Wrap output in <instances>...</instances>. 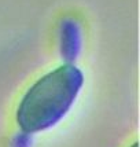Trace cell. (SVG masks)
<instances>
[{
    "label": "cell",
    "mask_w": 140,
    "mask_h": 147,
    "mask_svg": "<svg viewBox=\"0 0 140 147\" xmlns=\"http://www.w3.org/2000/svg\"><path fill=\"white\" fill-rule=\"evenodd\" d=\"M83 83L81 70L70 63L43 76L19 102L17 110L19 128L25 134H36L58 124L73 106Z\"/></svg>",
    "instance_id": "6da1fadb"
},
{
    "label": "cell",
    "mask_w": 140,
    "mask_h": 147,
    "mask_svg": "<svg viewBox=\"0 0 140 147\" xmlns=\"http://www.w3.org/2000/svg\"><path fill=\"white\" fill-rule=\"evenodd\" d=\"M81 48L80 28L73 19H66L61 26V52L62 57L70 62L74 61Z\"/></svg>",
    "instance_id": "7a4b0ae2"
},
{
    "label": "cell",
    "mask_w": 140,
    "mask_h": 147,
    "mask_svg": "<svg viewBox=\"0 0 140 147\" xmlns=\"http://www.w3.org/2000/svg\"><path fill=\"white\" fill-rule=\"evenodd\" d=\"M131 147H139V144H137V143H133V144H132Z\"/></svg>",
    "instance_id": "3957f363"
}]
</instances>
